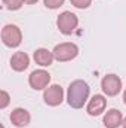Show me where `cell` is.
Instances as JSON below:
<instances>
[{
  "instance_id": "obj_14",
  "label": "cell",
  "mask_w": 126,
  "mask_h": 128,
  "mask_svg": "<svg viewBox=\"0 0 126 128\" xmlns=\"http://www.w3.org/2000/svg\"><path fill=\"white\" fill-rule=\"evenodd\" d=\"M70 2L77 9H88L92 4V0H70Z\"/></svg>"
},
{
  "instance_id": "obj_9",
  "label": "cell",
  "mask_w": 126,
  "mask_h": 128,
  "mask_svg": "<svg viewBox=\"0 0 126 128\" xmlns=\"http://www.w3.org/2000/svg\"><path fill=\"white\" fill-rule=\"evenodd\" d=\"M30 121H31V115L24 107H16L10 113V122H12V125H15V127H18V128L27 127L30 124Z\"/></svg>"
},
{
  "instance_id": "obj_5",
  "label": "cell",
  "mask_w": 126,
  "mask_h": 128,
  "mask_svg": "<svg viewBox=\"0 0 126 128\" xmlns=\"http://www.w3.org/2000/svg\"><path fill=\"white\" fill-rule=\"evenodd\" d=\"M101 90L105 96L116 97L122 91V79L117 74H105L101 79Z\"/></svg>"
},
{
  "instance_id": "obj_18",
  "label": "cell",
  "mask_w": 126,
  "mask_h": 128,
  "mask_svg": "<svg viewBox=\"0 0 126 128\" xmlns=\"http://www.w3.org/2000/svg\"><path fill=\"white\" fill-rule=\"evenodd\" d=\"M122 127H123V128H126V116L123 118V124H122Z\"/></svg>"
},
{
  "instance_id": "obj_17",
  "label": "cell",
  "mask_w": 126,
  "mask_h": 128,
  "mask_svg": "<svg viewBox=\"0 0 126 128\" xmlns=\"http://www.w3.org/2000/svg\"><path fill=\"white\" fill-rule=\"evenodd\" d=\"M39 0H25V3L27 4H34V3H37Z\"/></svg>"
},
{
  "instance_id": "obj_16",
  "label": "cell",
  "mask_w": 126,
  "mask_h": 128,
  "mask_svg": "<svg viewBox=\"0 0 126 128\" xmlns=\"http://www.w3.org/2000/svg\"><path fill=\"white\" fill-rule=\"evenodd\" d=\"M9 101H10L9 94H7L4 90H1V91H0V109H6L7 104H9Z\"/></svg>"
},
{
  "instance_id": "obj_15",
  "label": "cell",
  "mask_w": 126,
  "mask_h": 128,
  "mask_svg": "<svg viewBox=\"0 0 126 128\" xmlns=\"http://www.w3.org/2000/svg\"><path fill=\"white\" fill-rule=\"evenodd\" d=\"M64 2L65 0H43V3L48 9H58L64 4Z\"/></svg>"
},
{
  "instance_id": "obj_19",
  "label": "cell",
  "mask_w": 126,
  "mask_h": 128,
  "mask_svg": "<svg viewBox=\"0 0 126 128\" xmlns=\"http://www.w3.org/2000/svg\"><path fill=\"white\" fill-rule=\"evenodd\" d=\"M123 101H125V104H126V90H125V92H123Z\"/></svg>"
},
{
  "instance_id": "obj_7",
  "label": "cell",
  "mask_w": 126,
  "mask_h": 128,
  "mask_svg": "<svg viewBox=\"0 0 126 128\" xmlns=\"http://www.w3.org/2000/svg\"><path fill=\"white\" fill-rule=\"evenodd\" d=\"M49 82H51V74L46 70H43V68L34 70V72H31V74L28 76V84L36 91L46 90L49 86Z\"/></svg>"
},
{
  "instance_id": "obj_2",
  "label": "cell",
  "mask_w": 126,
  "mask_h": 128,
  "mask_svg": "<svg viewBox=\"0 0 126 128\" xmlns=\"http://www.w3.org/2000/svg\"><path fill=\"white\" fill-rule=\"evenodd\" d=\"M52 52H54V57L57 61L65 63V61L74 60L79 55V46L73 42H64V43L57 45Z\"/></svg>"
},
{
  "instance_id": "obj_3",
  "label": "cell",
  "mask_w": 126,
  "mask_h": 128,
  "mask_svg": "<svg viewBox=\"0 0 126 128\" xmlns=\"http://www.w3.org/2000/svg\"><path fill=\"white\" fill-rule=\"evenodd\" d=\"M77 26H79V18H77L76 14H73L70 10H64L63 14H60L58 18H57V27L65 36L76 32Z\"/></svg>"
},
{
  "instance_id": "obj_10",
  "label": "cell",
  "mask_w": 126,
  "mask_h": 128,
  "mask_svg": "<svg viewBox=\"0 0 126 128\" xmlns=\"http://www.w3.org/2000/svg\"><path fill=\"white\" fill-rule=\"evenodd\" d=\"M102 124H104L105 128H119L123 124V115H122V112L117 110V109L107 110L105 115H104Z\"/></svg>"
},
{
  "instance_id": "obj_4",
  "label": "cell",
  "mask_w": 126,
  "mask_h": 128,
  "mask_svg": "<svg viewBox=\"0 0 126 128\" xmlns=\"http://www.w3.org/2000/svg\"><path fill=\"white\" fill-rule=\"evenodd\" d=\"M1 42L7 48H18L22 42L21 28L15 24H6L1 28Z\"/></svg>"
},
{
  "instance_id": "obj_12",
  "label": "cell",
  "mask_w": 126,
  "mask_h": 128,
  "mask_svg": "<svg viewBox=\"0 0 126 128\" xmlns=\"http://www.w3.org/2000/svg\"><path fill=\"white\" fill-rule=\"evenodd\" d=\"M36 64L42 66V67H49L51 64L54 63L55 57H54V52H51L49 49L46 48H39L34 51V55H33Z\"/></svg>"
},
{
  "instance_id": "obj_8",
  "label": "cell",
  "mask_w": 126,
  "mask_h": 128,
  "mask_svg": "<svg viewBox=\"0 0 126 128\" xmlns=\"http://www.w3.org/2000/svg\"><path fill=\"white\" fill-rule=\"evenodd\" d=\"M107 107V100L105 97L101 96V94H95L89 101H88V106H86V112L88 115L91 116H98L101 115Z\"/></svg>"
},
{
  "instance_id": "obj_13",
  "label": "cell",
  "mask_w": 126,
  "mask_h": 128,
  "mask_svg": "<svg viewBox=\"0 0 126 128\" xmlns=\"http://www.w3.org/2000/svg\"><path fill=\"white\" fill-rule=\"evenodd\" d=\"M1 2H3V6L9 10H18L25 3V0H1Z\"/></svg>"
},
{
  "instance_id": "obj_1",
  "label": "cell",
  "mask_w": 126,
  "mask_h": 128,
  "mask_svg": "<svg viewBox=\"0 0 126 128\" xmlns=\"http://www.w3.org/2000/svg\"><path fill=\"white\" fill-rule=\"evenodd\" d=\"M89 94H91V88L88 82L82 79L73 80L67 90V103L73 109H82L89 100Z\"/></svg>"
},
{
  "instance_id": "obj_6",
  "label": "cell",
  "mask_w": 126,
  "mask_h": 128,
  "mask_svg": "<svg viewBox=\"0 0 126 128\" xmlns=\"http://www.w3.org/2000/svg\"><path fill=\"white\" fill-rule=\"evenodd\" d=\"M43 100L48 106H60L64 101V90L61 85H49L46 90H43Z\"/></svg>"
},
{
  "instance_id": "obj_11",
  "label": "cell",
  "mask_w": 126,
  "mask_h": 128,
  "mask_svg": "<svg viewBox=\"0 0 126 128\" xmlns=\"http://www.w3.org/2000/svg\"><path fill=\"white\" fill-rule=\"evenodd\" d=\"M28 66H30V57L24 51H18V52H15L12 55V58H10V67H12V70H15V72H24V70L28 68Z\"/></svg>"
}]
</instances>
